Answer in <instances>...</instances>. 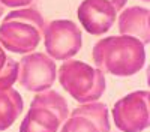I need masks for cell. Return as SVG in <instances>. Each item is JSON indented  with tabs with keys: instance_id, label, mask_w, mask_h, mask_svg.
Returning <instances> with one entry per match:
<instances>
[{
	"instance_id": "obj_1",
	"label": "cell",
	"mask_w": 150,
	"mask_h": 132,
	"mask_svg": "<svg viewBox=\"0 0 150 132\" xmlns=\"http://www.w3.org/2000/svg\"><path fill=\"white\" fill-rule=\"evenodd\" d=\"M93 62L104 74L131 77L143 69L146 63V45L132 36H108L93 47Z\"/></svg>"
},
{
	"instance_id": "obj_2",
	"label": "cell",
	"mask_w": 150,
	"mask_h": 132,
	"mask_svg": "<svg viewBox=\"0 0 150 132\" xmlns=\"http://www.w3.org/2000/svg\"><path fill=\"white\" fill-rule=\"evenodd\" d=\"M57 80L80 104L98 101L107 87L105 74L101 69L74 59L65 60L60 65L57 69Z\"/></svg>"
},
{
	"instance_id": "obj_3",
	"label": "cell",
	"mask_w": 150,
	"mask_h": 132,
	"mask_svg": "<svg viewBox=\"0 0 150 132\" xmlns=\"http://www.w3.org/2000/svg\"><path fill=\"white\" fill-rule=\"evenodd\" d=\"M45 54L56 60H69L83 47L80 27L71 20H54L47 23L42 32Z\"/></svg>"
},
{
	"instance_id": "obj_4",
	"label": "cell",
	"mask_w": 150,
	"mask_h": 132,
	"mask_svg": "<svg viewBox=\"0 0 150 132\" xmlns=\"http://www.w3.org/2000/svg\"><path fill=\"white\" fill-rule=\"evenodd\" d=\"M57 78L56 62L44 53L24 54L20 62L18 83L27 92H45L51 89Z\"/></svg>"
},
{
	"instance_id": "obj_5",
	"label": "cell",
	"mask_w": 150,
	"mask_h": 132,
	"mask_svg": "<svg viewBox=\"0 0 150 132\" xmlns=\"http://www.w3.org/2000/svg\"><path fill=\"white\" fill-rule=\"evenodd\" d=\"M111 114L122 132H143L149 126V92L128 93L114 104Z\"/></svg>"
},
{
	"instance_id": "obj_6",
	"label": "cell",
	"mask_w": 150,
	"mask_h": 132,
	"mask_svg": "<svg viewBox=\"0 0 150 132\" xmlns=\"http://www.w3.org/2000/svg\"><path fill=\"white\" fill-rule=\"evenodd\" d=\"M42 39L36 27L20 21H3L0 26V45L3 50L17 54L33 53Z\"/></svg>"
},
{
	"instance_id": "obj_7",
	"label": "cell",
	"mask_w": 150,
	"mask_h": 132,
	"mask_svg": "<svg viewBox=\"0 0 150 132\" xmlns=\"http://www.w3.org/2000/svg\"><path fill=\"white\" fill-rule=\"evenodd\" d=\"M83 29L90 35H104L116 23L117 12L108 0H83L77 9Z\"/></svg>"
},
{
	"instance_id": "obj_8",
	"label": "cell",
	"mask_w": 150,
	"mask_h": 132,
	"mask_svg": "<svg viewBox=\"0 0 150 132\" xmlns=\"http://www.w3.org/2000/svg\"><path fill=\"white\" fill-rule=\"evenodd\" d=\"M149 17V9L144 6H131L128 9H123L117 18L120 35L132 36L147 45L150 41Z\"/></svg>"
},
{
	"instance_id": "obj_9",
	"label": "cell",
	"mask_w": 150,
	"mask_h": 132,
	"mask_svg": "<svg viewBox=\"0 0 150 132\" xmlns=\"http://www.w3.org/2000/svg\"><path fill=\"white\" fill-rule=\"evenodd\" d=\"M62 122L56 114L41 107H30L20 125V132H57Z\"/></svg>"
},
{
	"instance_id": "obj_10",
	"label": "cell",
	"mask_w": 150,
	"mask_h": 132,
	"mask_svg": "<svg viewBox=\"0 0 150 132\" xmlns=\"http://www.w3.org/2000/svg\"><path fill=\"white\" fill-rule=\"evenodd\" d=\"M24 102L21 95L14 89L0 90V132L9 129L23 113Z\"/></svg>"
},
{
	"instance_id": "obj_11",
	"label": "cell",
	"mask_w": 150,
	"mask_h": 132,
	"mask_svg": "<svg viewBox=\"0 0 150 132\" xmlns=\"http://www.w3.org/2000/svg\"><path fill=\"white\" fill-rule=\"evenodd\" d=\"M69 116H80L84 119H89L92 123L96 125V128L99 129V132H110V113L105 104L102 102H87V104H81L80 107H77L75 110H72V113H69Z\"/></svg>"
},
{
	"instance_id": "obj_12",
	"label": "cell",
	"mask_w": 150,
	"mask_h": 132,
	"mask_svg": "<svg viewBox=\"0 0 150 132\" xmlns=\"http://www.w3.org/2000/svg\"><path fill=\"white\" fill-rule=\"evenodd\" d=\"M30 107H41V108H45V110L51 111L53 114H56L59 117L62 123L69 117V107H68L66 99L60 93L50 90V89L45 92L36 93Z\"/></svg>"
},
{
	"instance_id": "obj_13",
	"label": "cell",
	"mask_w": 150,
	"mask_h": 132,
	"mask_svg": "<svg viewBox=\"0 0 150 132\" xmlns=\"http://www.w3.org/2000/svg\"><path fill=\"white\" fill-rule=\"evenodd\" d=\"M3 21H20V23H26V24H30V26L36 27L41 33L44 32L47 23H45V18L42 17V14L38 9L35 8H20V9H15L9 12V14L5 17Z\"/></svg>"
},
{
	"instance_id": "obj_14",
	"label": "cell",
	"mask_w": 150,
	"mask_h": 132,
	"mask_svg": "<svg viewBox=\"0 0 150 132\" xmlns=\"http://www.w3.org/2000/svg\"><path fill=\"white\" fill-rule=\"evenodd\" d=\"M18 72H20V63L12 57H8L3 68L0 69V90L11 89L18 81Z\"/></svg>"
},
{
	"instance_id": "obj_15",
	"label": "cell",
	"mask_w": 150,
	"mask_h": 132,
	"mask_svg": "<svg viewBox=\"0 0 150 132\" xmlns=\"http://www.w3.org/2000/svg\"><path fill=\"white\" fill-rule=\"evenodd\" d=\"M60 132H99L95 123L80 116H69L62 126Z\"/></svg>"
},
{
	"instance_id": "obj_16",
	"label": "cell",
	"mask_w": 150,
	"mask_h": 132,
	"mask_svg": "<svg viewBox=\"0 0 150 132\" xmlns=\"http://www.w3.org/2000/svg\"><path fill=\"white\" fill-rule=\"evenodd\" d=\"M33 0H0V3H2L5 8H23V6H29L32 5Z\"/></svg>"
},
{
	"instance_id": "obj_17",
	"label": "cell",
	"mask_w": 150,
	"mask_h": 132,
	"mask_svg": "<svg viewBox=\"0 0 150 132\" xmlns=\"http://www.w3.org/2000/svg\"><path fill=\"white\" fill-rule=\"evenodd\" d=\"M108 2L112 5V8L116 9V12H119L125 8V5L128 3V0H108Z\"/></svg>"
},
{
	"instance_id": "obj_18",
	"label": "cell",
	"mask_w": 150,
	"mask_h": 132,
	"mask_svg": "<svg viewBox=\"0 0 150 132\" xmlns=\"http://www.w3.org/2000/svg\"><path fill=\"white\" fill-rule=\"evenodd\" d=\"M6 59H8V56H6V53H5V50H3V47L0 45V69L3 68V65H5V62H6Z\"/></svg>"
},
{
	"instance_id": "obj_19",
	"label": "cell",
	"mask_w": 150,
	"mask_h": 132,
	"mask_svg": "<svg viewBox=\"0 0 150 132\" xmlns=\"http://www.w3.org/2000/svg\"><path fill=\"white\" fill-rule=\"evenodd\" d=\"M3 14H5V6H3L2 3H0V18L3 17Z\"/></svg>"
},
{
	"instance_id": "obj_20",
	"label": "cell",
	"mask_w": 150,
	"mask_h": 132,
	"mask_svg": "<svg viewBox=\"0 0 150 132\" xmlns=\"http://www.w3.org/2000/svg\"><path fill=\"white\" fill-rule=\"evenodd\" d=\"M143 2H149V0H143Z\"/></svg>"
}]
</instances>
